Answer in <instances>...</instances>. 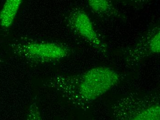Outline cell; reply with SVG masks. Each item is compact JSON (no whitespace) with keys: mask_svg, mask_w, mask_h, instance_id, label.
<instances>
[{"mask_svg":"<svg viewBox=\"0 0 160 120\" xmlns=\"http://www.w3.org/2000/svg\"><path fill=\"white\" fill-rule=\"evenodd\" d=\"M119 81L118 72L99 66L78 75H56L44 86L54 89L74 105L84 108L108 92Z\"/></svg>","mask_w":160,"mask_h":120,"instance_id":"cell-1","label":"cell"},{"mask_svg":"<svg viewBox=\"0 0 160 120\" xmlns=\"http://www.w3.org/2000/svg\"><path fill=\"white\" fill-rule=\"evenodd\" d=\"M12 52L33 64L58 61L71 55L70 48L58 43L25 39L12 45Z\"/></svg>","mask_w":160,"mask_h":120,"instance_id":"cell-2","label":"cell"},{"mask_svg":"<svg viewBox=\"0 0 160 120\" xmlns=\"http://www.w3.org/2000/svg\"><path fill=\"white\" fill-rule=\"evenodd\" d=\"M113 112L118 120H159V98L154 96H129L118 101Z\"/></svg>","mask_w":160,"mask_h":120,"instance_id":"cell-3","label":"cell"},{"mask_svg":"<svg viewBox=\"0 0 160 120\" xmlns=\"http://www.w3.org/2000/svg\"><path fill=\"white\" fill-rule=\"evenodd\" d=\"M70 28L92 46L103 54L107 52V46L95 31L88 14L80 8L73 9L67 18Z\"/></svg>","mask_w":160,"mask_h":120,"instance_id":"cell-4","label":"cell"},{"mask_svg":"<svg viewBox=\"0 0 160 120\" xmlns=\"http://www.w3.org/2000/svg\"><path fill=\"white\" fill-rule=\"evenodd\" d=\"M159 25L150 28L133 46L125 52V60L129 65H135L160 52Z\"/></svg>","mask_w":160,"mask_h":120,"instance_id":"cell-5","label":"cell"},{"mask_svg":"<svg viewBox=\"0 0 160 120\" xmlns=\"http://www.w3.org/2000/svg\"><path fill=\"white\" fill-rule=\"evenodd\" d=\"M24 0H5L0 11V26L9 28L14 22Z\"/></svg>","mask_w":160,"mask_h":120,"instance_id":"cell-6","label":"cell"},{"mask_svg":"<svg viewBox=\"0 0 160 120\" xmlns=\"http://www.w3.org/2000/svg\"><path fill=\"white\" fill-rule=\"evenodd\" d=\"M90 8L94 13L103 17L119 15V12L112 4L111 0H88Z\"/></svg>","mask_w":160,"mask_h":120,"instance_id":"cell-7","label":"cell"},{"mask_svg":"<svg viewBox=\"0 0 160 120\" xmlns=\"http://www.w3.org/2000/svg\"><path fill=\"white\" fill-rule=\"evenodd\" d=\"M151 0H127L129 3L132 4L133 5L141 6L148 3Z\"/></svg>","mask_w":160,"mask_h":120,"instance_id":"cell-8","label":"cell"},{"mask_svg":"<svg viewBox=\"0 0 160 120\" xmlns=\"http://www.w3.org/2000/svg\"><path fill=\"white\" fill-rule=\"evenodd\" d=\"M0 61H2V60H1V58H0Z\"/></svg>","mask_w":160,"mask_h":120,"instance_id":"cell-9","label":"cell"}]
</instances>
